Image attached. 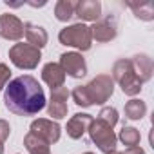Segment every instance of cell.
Instances as JSON below:
<instances>
[{"label":"cell","instance_id":"cell-24","mask_svg":"<svg viewBox=\"0 0 154 154\" xmlns=\"http://www.w3.org/2000/svg\"><path fill=\"white\" fill-rule=\"evenodd\" d=\"M11 78V69L6 63H0V91H2Z\"/></svg>","mask_w":154,"mask_h":154},{"label":"cell","instance_id":"cell-20","mask_svg":"<svg viewBox=\"0 0 154 154\" xmlns=\"http://www.w3.org/2000/svg\"><path fill=\"white\" fill-rule=\"evenodd\" d=\"M123 111H125V116L129 120H141L145 116V112H147V105H145V102L132 98V100H129L125 103V109Z\"/></svg>","mask_w":154,"mask_h":154},{"label":"cell","instance_id":"cell-25","mask_svg":"<svg viewBox=\"0 0 154 154\" xmlns=\"http://www.w3.org/2000/svg\"><path fill=\"white\" fill-rule=\"evenodd\" d=\"M9 132H11L9 123H8L6 120H0V141H2V143L9 138Z\"/></svg>","mask_w":154,"mask_h":154},{"label":"cell","instance_id":"cell-2","mask_svg":"<svg viewBox=\"0 0 154 154\" xmlns=\"http://www.w3.org/2000/svg\"><path fill=\"white\" fill-rule=\"evenodd\" d=\"M112 82H118L122 91L127 96H136L141 91V82L134 72V67L129 58H120L112 65Z\"/></svg>","mask_w":154,"mask_h":154},{"label":"cell","instance_id":"cell-18","mask_svg":"<svg viewBox=\"0 0 154 154\" xmlns=\"http://www.w3.org/2000/svg\"><path fill=\"white\" fill-rule=\"evenodd\" d=\"M76 4L74 0H58L56 6H54V17L56 20L60 22H67L74 17V9H76Z\"/></svg>","mask_w":154,"mask_h":154},{"label":"cell","instance_id":"cell-29","mask_svg":"<svg viewBox=\"0 0 154 154\" xmlns=\"http://www.w3.org/2000/svg\"><path fill=\"white\" fill-rule=\"evenodd\" d=\"M84 154H93V152H84Z\"/></svg>","mask_w":154,"mask_h":154},{"label":"cell","instance_id":"cell-3","mask_svg":"<svg viewBox=\"0 0 154 154\" xmlns=\"http://www.w3.org/2000/svg\"><path fill=\"white\" fill-rule=\"evenodd\" d=\"M60 44L69 45V47H76L78 51H89L93 45V36H91V27H87L85 24H72L67 26L60 31L58 35Z\"/></svg>","mask_w":154,"mask_h":154},{"label":"cell","instance_id":"cell-10","mask_svg":"<svg viewBox=\"0 0 154 154\" xmlns=\"http://www.w3.org/2000/svg\"><path fill=\"white\" fill-rule=\"evenodd\" d=\"M0 36L6 40H20L24 36V22L9 13L0 15Z\"/></svg>","mask_w":154,"mask_h":154},{"label":"cell","instance_id":"cell-5","mask_svg":"<svg viewBox=\"0 0 154 154\" xmlns=\"http://www.w3.org/2000/svg\"><path fill=\"white\" fill-rule=\"evenodd\" d=\"M85 87V93L89 96L91 105H103L114 93V82L109 74H98L96 78H93Z\"/></svg>","mask_w":154,"mask_h":154},{"label":"cell","instance_id":"cell-7","mask_svg":"<svg viewBox=\"0 0 154 154\" xmlns=\"http://www.w3.org/2000/svg\"><path fill=\"white\" fill-rule=\"evenodd\" d=\"M29 132L35 134V136H38L40 140H44L45 143L51 145V143H56V141L60 140L62 129H60V125H58L56 122H53V120L38 118V120H35V122L31 123Z\"/></svg>","mask_w":154,"mask_h":154},{"label":"cell","instance_id":"cell-11","mask_svg":"<svg viewBox=\"0 0 154 154\" xmlns=\"http://www.w3.org/2000/svg\"><path fill=\"white\" fill-rule=\"evenodd\" d=\"M67 98H69V91L67 87H60V89H54L51 91V100H49V105H47V112L49 116L56 118V120H62L67 116Z\"/></svg>","mask_w":154,"mask_h":154},{"label":"cell","instance_id":"cell-4","mask_svg":"<svg viewBox=\"0 0 154 154\" xmlns=\"http://www.w3.org/2000/svg\"><path fill=\"white\" fill-rule=\"evenodd\" d=\"M89 136H91V141L103 152V154H109V152H112V150H116V141H118V138H116V134H114V131H112V127L111 125H107V123H103L102 120H93V123L89 125Z\"/></svg>","mask_w":154,"mask_h":154},{"label":"cell","instance_id":"cell-28","mask_svg":"<svg viewBox=\"0 0 154 154\" xmlns=\"http://www.w3.org/2000/svg\"><path fill=\"white\" fill-rule=\"evenodd\" d=\"M109 154H122V152H118V150H112V152H109Z\"/></svg>","mask_w":154,"mask_h":154},{"label":"cell","instance_id":"cell-9","mask_svg":"<svg viewBox=\"0 0 154 154\" xmlns=\"http://www.w3.org/2000/svg\"><path fill=\"white\" fill-rule=\"evenodd\" d=\"M116 35H118V26H116L114 17H111V15H107L102 20H96L94 26L91 27V36L96 42H100V44H105V42L114 40Z\"/></svg>","mask_w":154,"mask_h":154},{"label":"cell","instance_id":"cell-22","mask_svg":"<svg viewBox=\"0 0 154 154\" xmlns=\"http://www.w3.org/2000/svg\"><path fill=\"white\" fill-rule=\"evenodd\" d=\"M71 96H72V100H74L76 105H80V107H91V102H89V96H87L84 85L74 87L72 93H71Z\"/></svg>","mask_w":154,"mask_h":154},{"label":"cell","instance_id":"cell-14","mask_svg":"<svg viewBox=\"0 0 154 154\" xmlns=\"http://www.w3.org/2000/svg\"><path fill=\"white\" fill-rule=\"evenodd\" d=\"M74 15L85 22H96L102 17V4L98 0H82L76 4Z\"/></svg>","mask_w":154,"mask_h":154},{"label":"cell","instance_id":"cell-27","mask_svg":"<svg viewBox=\"0 0 154 154\" xmlns=\"http://www.w3.org/2000/svg\"><path fill=\"white\" fill-rule=\"evenodd\" d=\"M0 154H4V143L0 141Z\"/></svg>","mask_w":154,"mask_h":154},{"label":"cell","instance_id":"cell-19","mask_svg":"<svg viewBox=\"0 0 154 154\" xmlns=\"http://www.w3.org/2000/svg\"><path fill=\"white\" fill-rule=\"evenodd\" d=\"M129 8L134 11V15L140 18V20H147L150 22L154 18V4L150 0H145V2H129Z\"/></svg>","mask_w":154,"mask_h":154},{"label":"cell","instance_id":"cell-26","mask_svg":"<svg viewBox=\"0 0 154 154\" xmlns=\"http://www.w3.org/2000/svg\"><path fill=\"white\" fill-rule=\"evenodd\" d=\"M122 154H145V150L140 145H134V147H127V150L122 152Z\"/></svg>","mask_w":154,"mask_h":154},{"label":"cell","instance_id":"cell-13","mask_svg":"<svg viewBox=\"0 0 154 154\" xmlns=\"http://www.w3.org/2000/svg\"><path fill=\"white\" fill-rule=\"evenodd\" d=\"M65 76H67V74L63 72V69L60 67V63H54V62L45 63L44 69H42V80L51 87V91L63 87Z\"/></svg>","mask_w":154,"mask_h":154},{"label":"cell","instance_id":"cell-6","mask_svg":"<svg viewBox=\"0 0 154 154\" xmlns=\"http://www.w3.org/2000/svg\"><path fill=\"white\" fill-rule=\"evenodd\" d=\"M9 60L18 69H35L42 60V53L29 44H15L9 49Z\"/></svg>","mask_w":154,"mask_h":154},{"label":"cell","instance_id":"cell-8","mask_svg":"<svg viewBox=\"0 0 154 154\" xmlns=\"http://www.w3.org/2000/svg\"><path fill=\"white\" fill-rule=\"evenodd\" d=\"M60 67L71 78H84L87 74V63L80 53H63L60 56Z\"/></svg>","mask_w":154,"mask_h":154},{"label":"cell","instance_id":"cell-23","mask_svg":"<svg viewBox=\"0 0 154 154\" xmlns=\"http://www.w3.org/2000/svg\"><path fill=\"white\" fill-rule=\"evenodd\" d=\"M98 120H102L103 123L114 127V125L118 123V111H116L114 107H103V109L100 111V114H98Z\"/></svg>","mask_w":154,"mask_h":154},{"label":"cell","instance_id":"cell-1","mask_svg":"<svg viewBox=\"0 0 154 154\" xmlns=\"http://www.w3.org/2000/svg\"><path fill=\"white\" fill-rule=\"evenodd\" d=\"M4 103L17 116H35L45 107V94L36 78L24 74L6 85Z\"/></svg>","mask_w":154,"mask_h":154},{"label":"cell","instance_id":"cell-17","mask_svg":"<svg viewBox=\"0 0 154 154\" xmlns=\"http://www.w3.org/2000/svg\"><path fill=\"white\" fill-rule=\"evenodd\" d=\"M24 145L27 149L29 154H51V149H49V143H45L44 140H40L38 136L27 132L26 138H24Z\"/></svg>","mask_w":154,"mask_h":154},{"label":"cell","instance_id":"cell-12","mask_svg":"<svg viewBox=\"0 0 154 154\" xmlns=\"http://www.w3.org/2000/svg\"><path fill=\"white\" fill-rule=\"evenodd\" d=\"M93 116L91 114H85V112H78V114H74L69 122H67V136L72 138V140H80L87 131H89V125L93 123Z\"/></svg>","mask_w":154,"mask_h":154},{"label":"cell","instance_id":"cell-15","mask_svg":"<svg viewBox=\"0 0 154 154\" xmlns=\"http://www.w3.org/2000/svg\"><path fill=\"white\" fill-rule=\"evenodd\" d=\"M24 35H26L29 45H33L36 49H42L47 44V31L42 26H36V24L27 22V24H24Z\"/></svg>","mask_w":154,"mask_h":154},{"label":"cell","instance_id":"cell-21","mask_svg":"<svg viewBox=\"0 0 154 154\" xmlns=\"http://www.w3.org/2000/svg\"><path fill=\"white\" fill-rule=\"evenodd\" d=\"M123 145H127V147H134V145H138L140 143V131L138 129H134V127H123L122 131H120V136H116Z\"/></svg>","mask_w":154,"mask_h":154},{"label":"cell","instance_id":"cell-16","mask_svg":"<svg viewBox=\"0 0 154 154\" xmlns=\"http://www.w3.org/2000/svg\"><path fill=\"white\" fill-rule=\"evenodd\" d=\"M131 63L134 67V72L140 78V82H149L152 78V60L147 54H136L131 58Z\"/></svg>","mask_w":154,"mask_h":154}]
</instances>
